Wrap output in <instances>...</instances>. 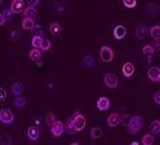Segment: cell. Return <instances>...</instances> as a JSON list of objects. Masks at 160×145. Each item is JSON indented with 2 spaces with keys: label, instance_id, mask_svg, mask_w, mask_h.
Segmentation results:
<instances>
[{
  "label": "cell",
  "instance_id": "6da1fadb",
  "mask_svg": "<svg viewBox=\"0 0 160 145\" xmlns=\"http://www.w3.org/2000/svg\"><path fill=\"white\" fill-rule=\"evenodd\" d=\"M142 128H143V118L140 116H132L131 121H129L128 127H127L128 132L131 134H135V133H138Z\"/></svg>",
  "mask_w": 160,
  "mask_h": 145
},
{
  "label": "cell",
  "instance_id": "7a4b0ae2",
  "mask_svg": "<svg viewBox=\"0 0 160 145\" xmlns=\"http://www.w3.org/2000/svg\"><path fill=\"white\" fill-rule=\"evenodd\" d=\"M72 120H73L75 132H80L84 127H86V117H84L83 114H80V112H75L72 114Z\"/></svg>",
  "mask_w": 160,
  "mask_h": 145
},
{
  "label": "cell",
  "instance_id": "3957f363",
  "mask_svg": "<svg viewBox=\"0 0 160 145\" xmlns=\"http://www.w3.org/2000/svg\"><path fill=\"white\" fill-rule=\"evenodd\" d=\"M100 59L104 63H111L113 60V51L109 46H103L100 48Z\"/></svg>",
  "mask_w": 160,
  "mask_h": 145
},
{
  "label": "cell",
  "instance_id": "277c9868",
  "mask_svg": "<svg viewBox=\"0 0 160 145\" xmlns=\"http://www.w3.org/2000/svg\"><path fill=\"white\" fill-rule=\"evenodd\" d=\"M13 113L9 111L8 108H3L2 111H0V121H2L3 124H6V125H8V124H12L13 123Z\"/></svg>",
  "mask_w": 160,
  "mask_h": 145
},
{
  "label": "cell",
  "instance_id": "5b68a950",
  "mask_svg": "<svg viewBox=\"0 0 160 145\" xmlns=\"http://www.w3.org/2000/svg\"><path fill=\"white\" fill-rule=\"evenodd\" d=\"M64 131H66V127H64V124L62 121H58V120L52 124V127H51V133H52L53 137L62 136Z\"/></svg>",
  "mask_w": 160,
  "mask_h": 145
},
{
  "label": "cell",
  "instance_id": "8992f818",
  "mask_svg": "<svg viewBox=\"0 0 160 145\" xmlns=\"http://www.w3.org/2000/svg\"><path fill=\"white\" fill-rule=\"evenodd\" d=\"M104 83H106V85L108 87V88H111V89H113V88H116L118 87V76L115 73H107L106 76H104Z\"/></svg>",
  "mask_w": 160,
  "mask_h": 145
},
{
  "label": "cell",
  "instance_id": "52a82bcc",
  "mask_svg": "<svg viewBox=\"0 0 160 145\" xmlns=\"http://www.w3.org/2000/svg\"><path fill=\"white\" fill-rule=\"evenodd\" d=\"M96 107H98L99 111H108L109 107H111V101H109L108 97L103 96L96 101Z\"/></svg>",
  "mask_w": 160,
  "mask_h": 145
},
{
  "label": "cell",
  "instance_id": "ba28073f",
  "mask_svg": "<svg viewBox=\"0 0 160 145\" xmlns=\"http://www.w3.org/2000/svg\"><path fill=\"white\" fill-rule=\"evenodd\" d=\"M27 137H28V140H31V141H38L40 137L39 127H29L27 129Z\"/></svg>",
  "mask_w": 160,
  "mask_h": 145
},
{
  "label": "cell",
  "instance_id": "9c48e42d",
  "mask_svg": "<svg viewBox=\"0 0 160 145\" xmlns=\"http://www.w3.org/2000/svg\"><path fill=\"white\" fill-rule=\"evenodd\" d=\"M147 75H148V79L151 80V81H155V83L160 81V68H158V67H152V68L148 71Z\"/></svg>",
  "mask_w": 160,
  "mask_h": 145
},
{
  "label": "cell",
  "instance_id": "30bf717a",
  "mask_svg": "<svg viewBox=\"0 0 160 145\" xmlns=\"http://www.w3.org/2000/svg\"><path fill=\"white\" fill-rule=\"evenodd\" d=\"M135 72V65L132 63H126L122 67V73L124 77H131Z\"/></svg>",
  "mask_w": 160,
  "mask_h": 145
},
{
  "label": "cell",
  "instance_id": "8fae6325",
  "mask_svg": "<svg viewBox=\"0 0 160 145\" xmlns=\"http://www.w3.org/2000/svg\"><path fill=\"white\" fill-rule=\"evenodd\" d=\"M149 33V29H148V27L147 26H144V24H142V26H139L136 29H135V35H136V37L138 39H144L147 36V35Z\"/></svg>",
  "mask_w": 160,
  "mask_h": 145
},
{
  "label": "cell",
  "instance_id": "7c38bea8",
  "mask_svg": "<svg viewBox=\"0 0 160 145\" xmlns=\"http://www.w3.org/2000/svg\"><path fill=\"white\" fill-rule=\"evenodd\" d=\"M107 123L109 127H116L118 124L122 123V116H120L119 113H112L109 114L108 118H107Z\"/></svg>",
  "mask_w": 160,
  "mask_h": 145
},
{
  "label": "cell",
  "instance_id": "4fadbf2b",
  "mask_svg": "<svg viewBox=\"0 0 160 145\" xmlns=\"http://www.w3.org/2000/svg\"><path fill=\"white\" fill-rule=\"evenodd\" d=\"M126 35H127V31H126V28H124L123 26H116V27L113 28V37L116 39V40L124 39Z\"/></svg>",
  "mask_w": 160,
  "mask_h": 145
},
{
  "label": "cell",
  "instance_id": "5bb4252c",
  "mask_svg": "<svg viewBox=\"0 0 160 145\" xmlns=\"http://www.w3.org/2000/svg\"><path fill=\"white\" fill-rule=\"evenodd\" d=\"M11 8H12V11L15 13H19V12H22L24 11V2L23 0H12V3H11Z\"/></svg>",
  "mask_w": 160,
  "mask_h": 145
},
{
  "label": "cell",
  "instance_id": "9a60e30c",
  "mask_svg": "<svg viewBox=\"0 0 160 145\" xmlns=\"http://www.w3.org/2000/svg\"><path fill=\"white\" fill-rule=\"evenodd\" d=\"M23 15H24V17H29V19H33V20H35V17L38 16L36 8L32 7V6H28L27 8H24Z\"/></svg>",
  "mask_w": 160,
  "mask_h": 145
},
{
  "label": "cell",
  "instance_id": "2e32d148",
  "mask_svg": "<svg viewBox=\"0 0 160 145\" xmlns=\"http://www.w3.org/2000/svg\"><path fill=\"white\" fill-rule=\"evenodd\" d=\"M29 59L32 60V61H39L40 59H42V49L40 48H33L32 47V49L29 51Z\"/></svg>",
  "mask_w": 160,
  "mask_h": 145
},
{
  "label": "cell",
  "instance_id": "e0dca14e",
  "mask_svg": "<svg viewBox=\"0 0 160 145\" xmlns=\"http://www.w3.org/2000/svg\"><path fill=\"white\" fill-rule=\"evenodd\" d=\"M22 27L23 29H26V31H31V29H35V22L33 19H29V17H24V20L22 22Z\"/></svg>",
  "mask_w": 160,
  "mask_h": 145
},
{
  "label": "cell",
  "instance_id": "ac0fdd59",
  "mask_svg": "<svg viewBox=\"0 0 160 145\" xmlns=\"http://www.w3.org/2000/svg\"><path fill=\"white\" fill-rule=\"evenodd\" d=\"M149 33H151V36H152L153 40H158V41H160V26L151 27V29H149Z\"/></svg>",
  "mask_w": 160,
  "mask_h": 145
},
{
  "label": "cell",
  "instance_id": "d6986e66",
  "mask_svg": "<svg viewBox=\"0 0 160 145\" xmlns=\"http://www.w3.org/2000/svg\"><path fill=\"white\" fill-rule=\"evenodd\" d=\"M149 131H151L152 134L155 133H160V120H153L149 125Z\"/></svg>",
  "mask_w": 160,
  "mask_h": 145
},
{
  "label": "cell",
  "instance_id": "ffe728a7",
  "mask_svg": "<svg viewBox=\"0 0 160 145\" xmlns=\"http://www.w3.org/2000/svg\"><path fill=\"white\" fill-rule=\"evenodd\" d=\"M23 84L22 83H13V85H12V93L15 94V96H19V94H22L23 93Z\"/></svg>",
  "mask_w": 160,
  "mask_h": 145
},
{
  "label": "cell",
  "instance_id": "44dd1931",
  "mask_svg": "<svg viewBox=\"0 0 160 145\" xmlns=\"http://www.w3.org/2000/svg\"><path fill=\"white\" fill-rule=\"evenodd\" d=\"M83 65L86 68H92L95 65V60H93V57L91 56V55H87V56L83 59Z\"/></svg>",
  "mask_w": 160,
  "mask_h": 145
},
{
  "label": "cell",
  "instance_id": "7402d4cb",
  "mask_svg": "<svg viewBox=\"0 0 160 145\" xmlns=\"http://www.w3.org/2000/svg\"><path fill=\"white\" fill-rule=\"evenodd\" d=\"M0 144H3V145H11L12 144L11 134H8V133L2 134V136H0Z\"/></svg>",
  "mask_w": 160,
  "mask_h": 145
},
{
  "label": "cell",
  "instance_id": "603a6c76",
  "mask_svg": "<svg viewBox=\"0 0 160 145\" xmlns=\"http://www.w3.org/2000/svg\"><path fill=\"white\" fill-rule=\"evenodd\" d=\"M159 11H160V7L158 4H149V6H147V12L149 15H158Z\"/></svg>",
  "mask_w": 160,
  "mask_h": 145
},
{
  "label": "cell",
  "instance_id": "cb8c5ba5",
  "mask_svg": "<svg viewBox=\"0 0 160 145\" xmlns=\"http://www.w3.org/2000/svg\"><path fill=\"white\" fill-rule=\"evenodd\" d=\"M153 141H155L153 136H152V134H149V133L144 134V136L142 137V144H144V145H152Z\"/></svg>",
  "mask_w": 160,
  "mask_h": 145
},
{
  "label": "cell",
  "instance_id": "d4e9b609",
  "mask_svg": "<svg viewBox=\"0 0 160 145\" xmlns=\"http://www.w3.org/2000/svg\"><path fill=\"white\" fill-rule=\"evenodd\" d=\"M13 104H15V107H16V108H20V109H22L24 105H26V99L22 97V96L19 94V96H16V99H15Z\"/></svg>",
  "mask_w": 160,
  "mask_h": 145
},
{
  "label": "cell",
  "instance_id": "484cf974",
  "mask_svg": "<svg viewBox=\"0 0 160 145\" xmlns=\"http://www.w3.org/2000/svg\"><path fill=\"white\" fill-rule=\"evenodd\" d=\"M42 40H43V36H40V35H35V36L32 37V47L33 48H40V44H42Z\"/></svg>",
  "mask_w": 160,
  "mask_h": 145
},
{
  "label": "cell",
  "instance_id": "4316f807",
  "mask_svg": "<svg viewBox=\"0 0 160 145\" xmlns=\"http://www.w3.org/2000/svg\"><path fill=\"white\" fill-rule=\"evenodd\" d=\"M153 52H155V48L152 47V44H147V46L143 47V53L146 56H152Z\"/></svg>",
  "mask_w": 160,
  "mask_h": 145
},
{
  "label": "cell",
  "instance_id": "83f0119b",
  "mask_svg": "<svg viewBox=\"0 0 160 145\" xmlns=\"http://www.w3.org/2000/svg\"><path fill=\"white\" fill-rule=\"evenodd\" d=\"M60 31H62V27H60L59 23H52L51 26H49V32L52 35H58Z\"/></svg>",
  "mask_w": 160,
  "mask_h": 145
},
{
  "label": "cell",
  "instance_id": "f1b7e54d",
  "mask_svg": "<svg viewBox=\"0 0 160 145\" xmlns=\"http://www.w3.org/2000/svg\"><path fill=\"white\" fill-rule=\"evenodd\" d=\"M49 48H51V41H49L47 37H43L42 44H40V49H42V51H48Z\"/></svg>",
  "mask_w": 160,
  "mask_h": 145
},
{
  "label": "cell",
  "instance_id": "f546056e",
  "mask_svg": "<svg viewBox=\"0 0 160 145\" xmlns=\"http://www.w3.org/2000/svg\"><path fill=\"white\" fill-rule=\"evenodd\" d=\"M46 121H47V125L51 128V127H52V124L56 121V116H55L52 112H49V113L47 114V117H46Z\"/></svg>",
  "mask_w": 160,
  "mask_h": 145
},
{
  "label": "cell",
  "instance_id": "4dcf8cb0",
  "mask_svg": "<svg viewBox=\"0 0 160 145\" xmlns=\"http://www.w3.org/2000/svg\"><path fill=\"white\" fill-rule=\"evenodd\" d=\"M102 129H100V128H92L91 129V133H89V134H91V138H99L100 136H102Z\"/></svg>",
  "mask_w": 160,
  "mask_h": 145
},
{
  "label": "cell",
  "instance_id": "1f68e13d",
  "mask_svg": "<svg viewBox=\"0 0 160 145\" xmlns=\"http://www.w3.org/2000/svg\"><path fill=\"white\" fill-rule=\"evenodd\" d=\"M66 131L69 132V133H75V127H73V120H72V117L68 118V121L66 124Z\"/></svg>",
  "mask_w": 160,
  "mask_h": 145
},
{
  "label": "cell",
  "instance_id": "d6a6232c",
  "mask_svg": "<svg viewBox=\"0 0 160 145\" xmlns=\"http://www.w3.org/2000/svg\"><path fill=\"white\" fill-rule=\"evenodd\" d=\"M13 13H15V12L12 11V8L9 7V8H6V9H4V11H3V16L6 17V20H11Z\"/></svg>",
  "mask_w": 160,
  "mask_h": 145
},
{
  "label": "cell",
  "instance_id": "836d02e7",
  "mask_svg": "<svg viewBox=\"0 0 160 145\" xmlns=\"http://www.w3.org/2000/svg\"><path fill=\"white\" fill-rule=\"evenodd\" d=\"M123 3L127 8H135L136 7V0H123Z\"/></svg>",
  "mask_w": 160,
  "mask_h": 145
},
{
  "label": "cell",
  "instance_id": "e575fe53",
  "mask_svg": "<svg viewBox=\"0 0 160 145\" xmlns=\"http://www.w3.org/2000/svg\"><path fill=\"white\" fill-rule=\"evenodd\" d=\"M131 117L132 116H128V114H123V116H122V124L124 127H128L129 121H131Z\"/></svg>",
  "mask_w": 160,
  "mask_h": 145
},
{
  "label": "cell",
  "instance_id": "d590c367",
  "mask_svg": "<svg viewBox=\"0 0 160 145\" xmlns=\"http://www.w3.org/2000/svg\"><path fill=\"white\" fill-rule=\"evenodd\" d=\"M153 100H155V103L158 104V105H160V91H156L153 94Z\"/></svg>",
  "mask_w": 160,
  "mask_h": 145
},
{
  "label": "cell",
  "instance_id": "8d00e7d4",
  "mask_svg": "<svg viewBox=\"0 0 160 145\" xmlns=\"http://www.w3.org/2000/svg\"><path fill=\"white\" fill-rule=\"evenodd\" d=\"M19 39V31H12L11 32V40H18Z\"/></svg>",
  "mask_w": 160,
  "mask_h": 145
},
{
  "label": "cell",
  "instance_id": "74e56055",
  "mask_svg": "<svg viewBox=\"0 0 160 145\" xmlns=\"http://www.w3.org/2000/svg\"><path fill=\"white\" fill-rule=\"evenodd\" d=\"M6 91H4L3 88H0V101H4V100H6Z\"/></svg>",
  "mask_w": 160,
  "mask_h": 145
},
{
  "label": "cell",
  "instance_id": "f35d334b",
  "mask_svg": "<svg viewBox=\"0 0 160 145\" xmlns=\"http://www.w3.org/2000/svg\"><path fill=\"white\" fill-rule=\"evenodd\" d=\"M27 3L29 4V6H32V7H36L38 4L40 3V0H27Z\"/></svg>",
  "mask_w": 160,
  "mask_h": 145
},
{
  "label": "cell",
  "instance_id": "ab89813d",
  "mask_svg": "<svg viewBox=\"0 0 160 145\" xmlns=\"http://www.w3.org/2000/svg\"><path fill=\"white\" fill-rule=\"evenodd\" d=\"M6 22H7V20H6V17L3 16V13H0V27H2V26H4V24H6Z\"/></svg>",
  "mask_w": 160,
  "mask_h": 145
},
{
  "label": "cell",
  "instance_id": "60d3db41",
  "mask_svg": "<svg viewBox=\"0 0 160 145\" xmlns=\"http://www.w3.org/2000/svg\"><path fill=\"white\" fill-rule=\"evenodd\" d=\"M35 121H36V125H39V124H40V120H39V117L35 118Z\"/></svg>",
  "mask_w": 160,
  "mask_h": 145
},
{
  "label": "cell",
  "instance_id": "b9f144b4",
  "mask_svg": "<svg viewBox=\"0 0 160 145\" xmlns=\"http://www.w3.org/2000/svg\"><path fill=\"white\" fill-rule=\"evenodd\" d=\"M2 4H3V0H0V6H2Z\"/></svg>",
  "mask_w": 160,
  "mask_h": 145
}]
</instances>
